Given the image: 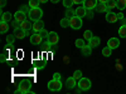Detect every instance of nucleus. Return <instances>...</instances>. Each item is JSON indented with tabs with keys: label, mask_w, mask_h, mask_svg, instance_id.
<instances>
[{
	"label": "nucleus",
	"mask_w": 126,
	"mask_h": 94,
	"mask_svg": "<svg viewBox=\"0 0 126 94\" xmlns=\"http://www.w3.org/2000/svg\"><path fill=\"white\" fill-rule=\"evenodd\" d=\"M28 14H29V19L32 22H37V20H40L42 16H43V10L40 8H32Z\"/></svg>",
	"instance_id": "f257e3e1"
},
{
	"label": "nucleus",
	"mask_w": 126,
	"mask_h": 94,
	"mask_svg": "<svg viewBox=\"0 0 126 94\" xmlns=\"http://www.w3.org/2000/svg\"><path fill=\"white\" fill-rule=\"evenodd\" d=\"M69 22H71V28L72 29H75V30H78L82 28V18L75 15V16H72L69 19Z\"/></svg>",
	"instance_id": "f03ea898"
},
{
	"label": "nucleus",
	"mask_w": 126,
	"mask_h": 94,
	"mask_svg": "<svg viewBox=\"0 0 126 94\" xmlns=\"http://www.w3.org/2000/svg\"><path fill=\"white\" fill-rule=\"evenodd\" d=\"M48 89L52 90V92H58L62 89V83L61 80H57V79H52L49 83H48Z\"/></svg>",
	"instance_id": "7ed1b4c3"
},
{
	"label": "nucleus",
	"mask_w": 126,
	"mask_h": 94,
	"mask_svg": "<svg viewBox=\"0 0 126 94\" xmlns=\"http://www.w3.org/2000/svg\"><path fill=\"white\" fill-rule=\"evenodd\" d=\"M47 40H48L49 45H56L59 41V36H58V34L56 33V31H50V33H48Z\"/></svg>",
	"instance_id": "20e7f679"
},
{
	"label": "nucleus",
	"mask_w": 126,
	"mask_h": 94,
	"mask_svg": "<svg viewBox=\"0 0 126 94\" xmlns=\"http://www.w3.org/2000/svg\"><path fill=\"white\" fill-rule=\"evenodd\" d=\"M78 87L82 90H88L91 88V80L88 78H81L78 82Z\"/></svg>",
	"instance_id": "39448f33"
},
{
	"label": "nucleus",
	"mask_w": 126,
	"mask_h": 94,
	"mask_svg": "<svg viewBox=\"0 0 126 94\" xmlns=\"http://www.w3.org/2000/svg\"><path fill=\"white\" fill-rule=\"evenodd\" d=\"M27 34H28V31L24 30L23 28H20V26L14 29V35H15L16 39H24L27 36Z\"/></svg>",
	"instance_id": "423d86ee"
},
{
	"label": "nucleus",
	"mask_w": 126,
	"mask_h": 94,
	"mask_svg": "<svg viewBox=\"0 0 126 94\" xmlns=\"http://www.w3.org/2000/svg\"><path fill=\"white\" fill-rule=\"evenodd\" d=\"M30 88H32V84L28 82V83H22L19 85L18 90H16V94L18 93H30Z\"/></svg>",
	"instance_id": "0eeeda50"
},
{
	"label": "nucleus",
	"mask_w": 126,
	"mask_h": 94,
	"mask_svg": "<svg viewBox=\"0 0 126 94\" xmlns=\"http://www.w3.org/2000/svg\"><path fill=\"white\" fill-rule=\"evenodd\" d=\"M97 4H98V0H85L83 1V6L87 10H93Z\"/></svg>",
	"instance_id": "6e6552de"
},
{
	"label": "nucleus",
	"mask_w": 126,
	"mask_h": 94,
	"mask_svg": "<svg viewBox=\"0 0 126 94\" xmlns=\"http://www.w3.org/2000/svg\"><path fill=\"white\" fill-rule=\"evenodd\" d=\"M14 19L16 20V22H19V23H23V22L27 20V13H24L23 10H19V12H16L14 14Z\"/></svg>",
	"instance_id": "1a4fd4ad"
},
{
	"label": "nucleus",
	"mask_w": 126,
	"mask_h": 94,
	"mask_svg": "<svg viewBox=\"0 0 126 94\" xmlns=\"http://www.w3.org/2000/svg\"><path fill=\"white\" fill-rule=\"evenodd\" d=\"M32 29H33L34 33H39V31H42L44 29V23L42 22V20H37V22L33 23V26H32Z\"/></svg>",
	"instance_id": "9d476101"
},
{
	"label": "nucleus",
	"mask_w": 126,
	"mask_h": 94,
	"mask_svg": "<svg viewBox=\"0 0 126 94\" xmlns=\"http://www.w3.org/2000/svg\"><path fill=\"white\" fill-rule=\"evenodd\" d=\"M42 40H43V36H42L39 33H34L33 35L30 36V43L34 44V45H38L42 43Z\"/></svg>",
	"instance_id": "9b49d317"
},
{
	"label": "nucleus",
	"mask_w": 126,
	"mask_h": 94,
	"mask_svg": "<svg viewBox=\"0 0 126 94\" xmlns=\"http://www.w3.org/2000/svg\"><path fill=\"white\" fill-rule=\"evenodd\" d=\"M119 45H120V40L117 38H111L107 41V47H110L111 49H116L119 48Z\"/></svg>",
	"instance_id": "f8f14e48"
},
{
	"label": "nucleus",
	"mask_w": 126,
	"mask_h": 94,
	"mask_svg": "<svg viewBox=\"0 0 126 94\" xmlns=\"http://www.w3.org/2000/svg\"><path fill=\"white\" fill-rule=\"evenodd\" d=\"M117 14L116 13H112V12H107L106 14V20L109 23H116L117 22Z\"/></svg>",
	"instance_id": "ddd939ff"
},
{
	"label": "nucleus",
	"mask_w": 126,
	"mask_h": 94,
	"mask_svg": "<svg viewBox=\"0 0 126 94\" xmlns=\"http://www.w3.org/2000/svg\"><path fill=\"white\" fill-rule=\"evenodd\" d=\"M100 43H101V40H100L98 36H92V38L88 40V45H90L91 48H96V47H98Z\"/></svg>",
	"instance_id": "4468645a"
},
{
	"label": "nucleus",
	"mask_w": 126,
	"mask_h": 94,
	"mask_svg": "<svg viewBox=\"0 0 126 94\" xmlns=\"http://www.w3.org/2000/svg\"><path fill=\"white\" fill-rule=\"evenodd\" d=\"M75 13H76V15L77 16H79V18H83V16H86V13H87V9L85 8V6H78L76 10H75Z\"/></svg>",
	"instance_id": "2eb2a0df"
},
{
	"label": "nucleus",
	"mask_w": 126,
	"mask_h": 94,
	"mask_svg": "<svg viewBox=\"0 0 126 94\" xmlns=\"http://www.w3.org/2000/svg\"><path fill=\"white\" fill-rule=\"evenodd\" d=\"M66 85L68 89H73L76 87V79L73 78V77H68L67 80H66Z\"/></svg>",
	"instance_id": "dca6fc26"
},
{
	"label": "nucleus",
	"mask_w": 126,
	"mask_h": 94,
	"mask_svg": "<svg viewBox=\"0 0 126 94\" xmlns=\"http://www.w3.org/2000/svg\"><path fill=\"white\" fill-rule=\"evenodd\" d=\"M96 12L98 13H107V4H103V3H100L96 5Z\"/></svg>",
	"instance_id": "f3484780"
},
{
	"label": "nucleus",
	"mask_w": 126,
	"mask_h": 94,
	"mask_svg": "<svg viewBox=\"0 0 126 94\" xmlns=\"http://www.w3.org/2000/svg\"><path fill=\"white\" fill-rule=\"evenodd\" d=\"M8 30H9V24H8V22H1V23H0V33L5 34V33H8Z\"/></svg>",
	"instance_id": "a211bd4d"
},
{
	"label": "nucleus",
	"mask_w": 126,
	"mask_h": 94,
	"mask_svg": "<svg viewBox=\"0 0 126 94\" xmlns=\"http://www.w3.org/2000/svg\"><path fill=\"white\" fill-rule=\"evenodd\" d=\"M91 50H92V48H91L90 45H85V47L81 48V53L85 55V57H88V55L91 54Z\"/></svg>",
	"instance_id": "6ab92c4d"
},
{
	"label": "nucleus",
	"mask_w": 126,
	"mask_h": 94,
	"mask_svg": "<svg viewBox=\"0 0 126 94\" xmlns=\"http://www.w3.org/2000/svg\"><path fill=\"white\" fill-rule=\"evenodd\" d=\"M12 20V14H10L9 12H6V13H1V22H10Z\"/></svg>",
	"instance_id": "aec40b11"
},
{
	"label": "nucleus",
	"mask_w": 126,
	"mask_h": 94,
	"mask_svg": "<svg viewBox=\"0 0 126 94\" xmlns=\"http://www.w3.org/2000/svg\"><path fill=\"white\" fill-rule=\"evenodd\" d=\"M116 8H119V10H124L126 8V0H116Z\"/></svg>",
	"instance_id": "412c9836"
},
{
	"label": "nucleus",
	"mask_w": 126,
	"mask_h": 94,
	"mask_svg": "<svg viewBox=\"0 0 126 94\" xmlns=\"http://www.w3.org/2000/svg\"><path fill=\"white\" fill-rule=\"evenodd\" d=\"M61 26H62V28H68V26H71L69 18H63V19L61 20Z\"/></svg>",
	"instance_id": "4be33fe9"
},
{
	"label": "nucleus",
	"mask_w": 126,
	"mask_h": 94,
	"mask_svg": "<svg viewBox=\"0 0 126 94\" xmlns=\"http://www.w3.org/2000/svg\"><path fill=\"white\" fill-rule=\"evenodd\" d=\"M33 26V24H30L28 20H25V22H23V23H20V28H23L24 30H27V31H29V29Z\"/></svg>",
	"instance_id": "5701e85b"
},
{
	"label": "nucleus",
	"mask_w": 126,
	"mask_h": 94,
	"mask_svg": "<svg viewBox=\"0 0 126 94\" xmlns=\"http://www.w3.org/2000/svg\"><path fill=\"white\" fill-rule=\"evenodd\" d=\"M39 4H40V0H29V8H39Z\"/></svg>",
	"instance_id": "b1692460"
},
{
	"label": "nucleus",
	"mask_w": 126,
	"mask_h": 94,
	"mask_svg": "<svg viewBox=\"0 0 126 94\" xmlns=\"http://www.w3.org/2000/svg\"><path fill=\"white\" fill-rule=\"evenodd\" d=\"M76 15V13H75V10H73L72 8H67V10H66V18H72V16H75Z\"/></svg>",
	"instance_id": "393cba45"
},
{
	"label": "nucleus",
	"mask_w": 126,
	"mask_h": 94,
	"mask_svg": "<svg viewBox=\"0 0 126 94\" xmlns=\"http://www.w3.org/2000/svg\"><path fill=\"white\" fill-rule=\"evenodd\" d=\"M119 34L121 38H126V25H121L119 29Z\"/></svg>",
	"instance_id": "a878e982"
},
{
	"label": "nucleus",
	"mask_w": 126,
	"mask_h": 94,
	"mask_svg": "<svg viewBox=\"0 0 126 94\" xmlns=\"http://www.w3.org/2000/svg\"><path fill=\"white\" fill-rule=\"evenodd\" d=\"M113 8H116V1L115 0H110L107 3V12H111Z\"/></svg>",
	"instance_id": "bb28decb"
},
{
	"label": "nucleus",
	"mask_w": 126,
	"mask_h": 94,
	"mask_svg": "<svg viewBox=\"0 0 126 94\" xmlns=\"http://www.w3.org/2000/svg\"><path fill=\"white\" fill-rule=\"evenodd\" d=\"M111 51H112V49H111L110 47H106V48L102 49V54H103L105 57H110V55H111Z\"/></svg>",
	"instance_id": "cd10ccee"
},
{
	"label": "nucleus",
	"mask_w": 126,
	"mask_h": 94,
	"mask_svg": "<svg viewBox=\"0 0 126 94\" xmlns=\"http://www.w3.org/2000/svg\"><path fill=\"white\" fill-rule=\"evenodd\" d=\"M15 39H16V38H15L14 34H13V35H8V36H6V43H8V45H12V44L14 43Z\"/></svg>",
	"instance_id": "c85d7f7f"
},
{
	"label": "nucleus",
	"mask_w": 126,
	"mask_h": 94,
	"mask_svg": "<svg viewBox=\"0 0 126 94\" xmlns=\"http://www.w3.org/2000/svg\"><path fill=\"white\" fill-rule=\"evenodd\" d=\"M92 36H93V35H92V31H91V30H86L85 33H83V38H85L86 40H90Z\"/></svg>",
	"instance_id": "c756f323"
},
{
	"label": "nucleus",
	"mask_w": 126,
	"mask_h": 94,
	"mask_svg": "<svg viewBox=\"0 0 126 94\" xmlns=\"http://www.w3.org/2000/svg\"><path fill=\"white\" fill-rule=\"evenodd\" d=\"M73 78H75L76 80H79L82 78V71L81 70H76L75 73H73Z\"/></svg>",
	"instance_id": "7c9ffc66"
},
{
	"label": "nucleus",
	"mask_w": 126,
	"mask_h": 94,
	"mask_svg": "<svg viewBox=\"0 0 126 94\" xmlns=\"http://www.w3.org/2000/svg\"><path fill=\"white\" fill-rule=\"evenodd\" d=\"M73 4H75L73 0H63V5H64L66 8H72Z\"/></svg>",
	"instance_id": "2f4dec72"
},
{
	"label": "nucleus",
	"mask_w": 126,
	"mask_h": 94,
	"mask_svg": "<svg viewBox=\"0 0 126 94\" xmlns=\"http://www.w3.org/2000/svg\"><path fill=\"white\" fill-rule=\"evenodd\" d=\"M75 44H76L77 48H82V47H85V45H86V44H85V41H83L82 39H77Z\"/></svg>",
	"instance_id": "473e14b6"
},
{
	"label": "nucleus",
	"mask_w": 126,
	"mask_h": 94,
	"mask_svg": "<svg viewBox=\"0 0 126 94\" xmlns=\"http://www.w3.org/2000/svg\"><path fill=\"white\" fill-rule=\"evenodd\" d=\"M39 34H40L42 36H43V38H47V36H48V31H46V30L43 29L42 31H39Z\"/></svg>",
	"instance_id": "72a5a7b5"
},
{
	"label": "nucleus",
	"mask_w": 126,
	"mask_h": 94,
	"mask_svg": "<svg viewBox=\"0 0 126 94\" xmlns=\"http://www.w3.org/2000/svg\"><path fill=\"white\" fill-rule=\"evenodd\" d=\"M6 60V49H4L3 54H1V61H5Z\"/></svg>",
	"instance_id": "f704fd0d"
},
{
	"label": "nucleus",
	"mask_w": 126,
	"mask_h": 94,
	"mask_svg": "<svg viewBox=\"0 0 126 94\" xmlns=\"http://www.w3.org/2000/svg\"><path fill=\"white\" fill-rule=\"evenodd\" d=\"M116 70H122V67H121V64H120V60L117 59V61H116Z\"/></svg>",
	"instance_id": "c9c22d12"
},
{
	"label": "nucleus",
	"mask_w": 126,
	"mask_h": 94,
	"mask_svg": "<svg viewBox=\"0 0 126 94\" xmlns=\"http://www.w3.org/2000/svg\"><path fill=\"white\" fill-rule=\"evenodd\" d=\"M86 16H87V18H90V19H92V18H93V15H92V10H87Z\"/></svg>",
	"instance_id": "e433bc0d"
},
{
	"label": "nucleus",
	"mask_w": 126,
	"mask_h": 94,
	"mask_svg": "<svg viewBox=\"0 0 126 94\" xmlns=\"http://www.w3.org/2000/svg\"><path fill=\"white\" fill-rule=\"evenodd\" d=\"M53 79L61 80V74H59V73H54V74H53Z\"/></svg>",
	"instance_id": "4c0bfd02"
},
{
	"label": "nucleus",
	"mask_w": 126,
	"mask_h": 94,
	"mask_svg": "<svg viewBox=\"0 0 126 94\" xmlns=\"http://www.w3.org/2000/svg\"><path fill=\"white\" fill-rule=\"evenodd\" d=\"M0 3H1V4H0V6L4 8V6L6 5V0H0Z\"/></svg>",
	"instance_id": "58836bf2"
},
{
	"label": "nucleus",
	"mask_w": 126,
	"mask_h": 94,
	"mask_svg": "<svg viewBox=\"0 0 126 94\" xmlns=\"http://www.w3.org/2000/svg\"><path fill=\"white\" fill-rule=\"evenodd\" d=\"M83 1H85V0H73L75 4H83Z\"/></svg>",
	"instance_id": "ea45409f"
},
{
	"label": "nucleus",
	"mask_w": 126,
	"mask_h": 94,
	"mask_svg": "<svg viewBox=\"0 0 126 94\" xmlns=\"http://www.w3.org/2000/svg\"><path fill=\"white\" fill-rule=\"evenodd\" d=\"M117 18H119V20H122V19H124V14H122V13H119V14H117Z\"/></svg>",
	"instance_id": "a19ab883"
},
{
	"label": "nucleus",
	"mask_w": 126,
	"mask_h": 94,
	"mask_svg": "<svg viewBox=\"0 0 126 94\" xmlns=\"http://www.w3.org/2000/svg\"><path fill=\"white\" fill-rule=\"evenodd\" d=\"M63 61L67 64V63H69V58H68V57H64V58H63Z\"/></svg>",
	"instance_id": "79ce46f5"
},
{
	"label": "nucleus",
	"mask_w": 126,
	"mask_h": 94,
	"mask_svg": "<svg viewBox=\"0 0 126 94\" xmlns=\"http://www.w3.org/2000/svg\"><path fill=\"white\" fill-rule=\"evenodd\" d=\"M110 0H98V3H103V4H107Z\"/></svg>",
	"instance_id": "37998d69"
},
{
	"label": "nucleus",
	"mask_w": 126,
	"mask_h": 94,
	"mask_svg": "<svg viewBox=\"0 0 126 94\" xmlns=\"http://www.w3.org/2000/svg\"><path fill=\"white\" fill-rule=\"evenodd\" d=\"M40 3L42 4H46V3H48V0H40Z\"/></svg>",
	"instance_id": "c03bdc74"
},
{
	"label": "nucleus",
	"mask_w": 126,
	"mask_h": 94,
	"mask_svg": "<svg viewBox=\"0 0 126 94\" xmlns=\"http://www.w3.org/2000/svg\"><path fill=\"white\" fill-rule=\"evenodd\" d=\"M50 1H52V3H54V4H57V3L59 1V0H50Z\"/></svg>",
	"instance_id": "a18cd8bd"
}]
</instances>
